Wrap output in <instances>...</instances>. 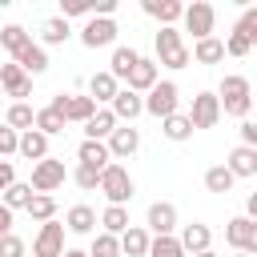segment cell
Returning a JSON list of instances; mask_svg holds the SVG:
<instances>
[{"mask_svg": "<svg viewBox=\"0 0 257 257\" xmlns=\"http://www.w3.org/2000/svg\"><path fill=\"white\" fill-rule=\"evenodd\" d=\"M197 257H217V253H213V249H205V253H197Z\"/></svg>", "mask_w": 257, "mask_h": 257, "instance_id": "cell-54", "label": "cell"}, {"mask_svg": "<svg viewBox=\"0 0 257 257\" xmlns=\"http://www.w3.org/2000/svg\"><path fill=\"white\" fill-rule=\"evenodd\" d=\"M64 177H68V173H64V161L44 157L40 165H32V181H28V185H32L36 193H52V189H60V185H64Z\"/></svg>", "mask_w": 257, "mask_h": 257, "instance_id": "cell-7", "label": "cell"}, {"mask_svg": "<svg viewBox=\"0 0 257 257\" xmlns=\"http://www.w3.org/2000/svg\"><path fill=\"white\" fill-rule=\"evenodd\" d=\"M100 193L108 197V205H128V201H133V193H137V185H133L128 169L112 161V165L100 173Z\"/></svg>", "mask_w": 257, "mask_h": 257, "instance_id": "cell-2", "label": "cell"}, {"mask_svg": "<svg viewBox=\"0 0 257 257\" xmlns=\"http://www.w3.org/2000/svg\"><path fill=\"white\" fill-rule=\"evenodd\" d=\"M28 217H32V221H40V225L56 221V197H52V193H36V197H32V205H28Z\"/></svg>", "mask_w": 257, "mask_h": 257, "instance_id": "cell-33", "label": "cell"}, {"mask_svg": "<svg viewBox=\"0 0 257 257\" xmlns=\"http://www.w3.org/2000/svg\"><path fill=\"white\" fill-rule=\"evenodd\" d=\"M20 157H28V161H44L48 157V137L40 133V128H28V133H20Z\"/></svg>", "mask_w": 257, "mask_h": 257, "instance_id": "cell-25", "label": "cell"}, {"mask_svg": "<svg viewBox=\"0 0 257 257\" xmlns=\"http://www.w3.org/2000/svg\"><path fill=\"white\" fill-rule=\"evenodd\" d=\"M68 36H72V28H68L64 16H48V20L40 24V40H44V44H64Z\"/></svg>", "mask_w": 257, "mask_h": 257, "instance_id": "cell-31", "label": "cell"}, {"mask_svg": "<svg viewBox=\"0 0 257 257\" xmlns=\"http://www.w3.org/2000/svg\"><path fill=\"white\" fill-rule=\"evenodd\" d=\"M68 120H76V124H88L92 116H96V100L92 96H68V112H64Z\"/></svg>", "mask_w": 257, "mask_h": 257, "instance_id": "cell-34", "label": "cell"}, {"mask_svg": "<svg viewBox=\"0 0 257 257\" xmlns=\"http://www.w3.org/2000/svg\"><path fill=\"white\" fill-rule=\"evenodd\" d=\"M64 225L60 221H48L40 225V233L32 237V257H64Z\"/></svg>", "mask_w": 257, "mask_h": 257, "instance_id": "cell-6", "label": "cell"}, {"mask_svg": "<svg viewBox=\"0 0 257 257\" xmlns=\"http://www.w3.org/2000/svg\"><path fill=\"white\" fill-rule=\"evenodd\" d=\"M4 124H8V128H16V133H28V128H36V108H32V104H24V100H12V108H8V116H4Z\"/></svg>", "mask_w": 257, "mask_h": 257, "instance_id": "cell-26", "label": "cell"}, {"mask_svg": "<svg viewBox=\"0 0 257 257\" xmlns=\"http://www.w3.org/2000/svg\"><path fill=\"white\" fill-rule=\"evenodd\" d=\"M80 44H84V48H108V44H116V20L92 16V20L80 28Z\"/></svg>", "mask_w": 257, "mask_h": 257, "instance_id": "cell-10", "label": "cell"}, {"mask_svg": "<svg viewBox=\"0 0 257 257\" xmlns=\"http://www.w3.org/2000/svg\"><path fill=\"white\" fill-rule=\"evenodd\" d=\"M189 120H193V128H213L221 120V96L217 92H197L193 108H189Z\"/></svg>", "mask_w": 257, "mask_h": 257, "instance_id": "cell-9", "label": "cell"}, {"mask_svg": "<svg viewBox=\"0 0 257 257\" xmlns=\"http://www.w3.org/2000/svg\"><path fill=\"white\" fill-rule=\"evenodd\" d=\"M149 257H185V245H181V237H153Z\"/></svg>", "mask_w": 257, "mask_h": 257, "instance_id": "cell-39", "label": "cell"}, {"mask_svg": "<svg viewBox=\"0 0 257 257\" xmlns=\"http://www.w3.org/2000/svg\"><path fill=\"white\" fill-rule=\"evenodd\" d=\"M233 181H237V177L229 173V165H213V169H205V189H209V193H221V197H225V193L233 189Z\"/></svg>", "mask_w": 257, "mask_h": 257, "instance_id": "cell-32", "label": "cell"}, {"mask_svg": "<svg viewBox=\"0 0 257 257\" xmlns=\"http://www.w3.org/2000/svg\"><path fill=\"white\" fill-rule=\"evenodd\" d=\"M12 185H16V169H12L8 161H0V193H8Z\"/></svg>", "mask_w": 257, "mask_h": 257, "instance_id": "cell-46", "label": "cell"}, {"mask_svg": "<svg viewBox=\"0 0 257 257\" xmlns=\"http://www.w3.org/2000/svg\"><path fill=\"white\" fill-rule=\"evenodd\" d=\"M28 44H32V36H28L20 24H4V28H0V48H8V52H12V60H16Z\"/></svg>", "mask_w": 257, "mask_h": 257, "instance_id": "cell-28", "label": "cell"}, {"mask_svg": "<svg viewBox=\"0 0 257 257\" xmlns=\"http://www.w3.org/2000/svg\"><path fill=\"white\" fill-rule=\"evenodd\" d=\"M217 96H221V112H225V116L245 120V116H249V108H253V88H249V80H245V76H237V72H229V76L221 80Z\"/></svg>", "mask_w": 257, "mask_h": 257, "instance_id": "cell-1", "label": "cell"}, {"mask_svg": "<svg viewBox=\"0 0 257 257\" xmlns=\"http://www.w3.org/2000/svg\"><path fill=\"white\" fill-rule=\"evenodd\" d=\"M48 108H56V112L64 116V112H68V92H60V96H52V104H48ZM64 120H68V116H64Z\"/></svg>", "mask_w": 257, "mask_h": 257, "instance_id": "cell-51", "label": "cell"}, {"mask_svg": "<svg viewBox=\"0 0 257 257\" xmlns=\"http://www.w3.org/2000/svg\"><path fill=\"white\" fill-rule=\"evenodd\" d=\"M189 60H193V52L185 48L181 32H177V28H161V32H157V64H165V68H185Z\"/></svg>", "mask_w": 257, "mask_h": 257, "instance_id": "cell-3", "label": "cell"}, {"mask_svg": "<svg viewBox=\"0 0 257 257\" xmlns=\"http://www.w3.org/2000/svg\"><path fill=\"white\" fill-rule=\"evenodd\" d=\"M0 84H4V92L8 96H16V100H24L28 92H32V76L12 60V64H0Z\"/></svg>", "mask_w": 257, "mask_h": 257, "instance_id": "cell-11", "label": "cell"}, {"mask_svg": "<svg viewBox=\"0 0 257 257\" xmlns=\"http://www.w3.org/2000/svg\"><path fill=\"white\" fill-rule=\"evenodd\" d=\"M8 233H12V209L0 201V237H8Z\"/></svg>", "mask_w": 257, "mask_h": 257, "instance_id": "cell-49", "label": "cell"}, {"mask_svg": "<svg viewBox=\"0 0 257 257\" xmlns=\"http://www.w3.org/2000/svg\"><path fill=\"white\" fill-rule=\"evenodd\" d=\"M229 173L233 177H257V149H249V145H237L233 153H229Z\"/></svg>", "mask_w": 257, "mask_h": 257, "instance_id": "cell-22", "label": "cell"}, {"mask_svg": "<svg viewBox=\"0 0 257 257\" xmlns=\"http://www.w3.org/2000/svg\"><path fill=\"white\" fill-rule=\"evenodd\" d=\"M72 181H76L80 189H100V169H92V165H80V161H76Z\"/></svg>", "mask_w": 257, "mask_h": 257, "instance_id": "cell-40", "label": "cell"}, {"mask_svg": "<svg viewBox=\"0 0 257 257\" xmlns=\"http://www.w3.org/2000/svg\"><path fill=\"white\" fill-rule=\"evenodd\" d=\"M12 153H20V133L0 124V157H12Z\"/></svg>", "mask_w": 257, "mask_h": 257, "instance_id": "cell-43", "label": "cell"}, {"mask_svg": "<svg viewBox=\"0 0 257 257\" xmlns=\"http://www.w3.org/2000/svg\"><path fill=\"white\" fill-rule=\"evenodd\" d=\"M128 225H133V221H128V209H124V205H108V209L100 213V233H112V237H120Z\"/></svg>", "mask_w": 257, "mask_h": 257, "instance_id": "cell-30", "label": "cell"}, {"mask_svg": "<svg viewBox=\"0 0 257 257\" xmlns=\"http://www.w3.org/2000/svg\"><path fill=\"white\" fill-rule=\"evenodd\" d=\"M76 161L80 165H92V169H108L112 165V153H108V145L104 141H80V149H76Z\"/></svg>", "mask_w": 257, "mask_h": 257, "instance_id": "cell-19", "label": "cell"}, {"mask_svg": "<svg viewBox=\"0 0 257 257\" xmlns=\"http://www.w3.org/2000/svg\"><path fill=\"white\" fill-rule=\"evenodd\" d=\"M104 145H108L112 161H128V157H133V153L141 149V133H137L133 124H120V128H116V133H112V137H108Z\"/></svg>", "mask_w": 257, "mask_h": 257, "instance_id": "cell-12", "label": "cell"}, {"mask_svg": "<svg viewBox=\"0 0 257 257\" xmlns=\"http://www.w3.org/2000/svg\"><path fill=\"white\" fill-rule=\"evenodd\" d=\"M88 257H120V237H112V233H96Z\"/></svg>", "mask_w": 257, "mask_h": 257, "instance_id": "cell-38", "label": "cell"}, {"mask_svg": "<svg viewBox=\"0 0 257 257\" xmlns=\"http://www.w3.org/2000/svg\"><path fill=\"white\" fill-rule=\"evenodd\" d=\"M116 92H120V84H116V76H112L108 68H104V72H92V80H88V96H92L96 104H112Z\"/></svg>", "mask_w": 257, "mask_h": 257, "instance_id": "cell-18", "label": "cell"}, {"mask_svg": "<svg viewBox=\"0 0 257 257\" xmlns=\"http://www.w3.org/2000/svg\"><path fill=\"white\" fill-rule=\"evenodd\" d=\"M241 145L257 149V120H245V124H241Z\"/></svg>", "mask_w": 257, "mask_h": 257, "instance_id": "cell-47", "label": "cell"}, {"mask_svg": "<svg viewBox=\"0 0 257 257\" xmlns=\"http://www.w3.org/2000/svg\"><path fill=\"white\" fill-rule=\"evenodd\" d=\"M233 32L249 36V44H253V40H257V8H245V12H241V20L233 24Z\"/></svg>", "mask_w": 257, "mask_h": 257, "instance_id": "cell-41", "label": "cell"}, {"mask_svg": "<svg viewBox=\"0 0 257 257\" xmlns=\"http://www.w3.org/2000/svg\"><path fill=\"white\" fill-rule=\"evenodd\" d=\"M0 96H4V84H0Z\"/></svg>", "mask_w": 257, "mask_h": 257, "instance_id": "cell-55", "label": "cell"}, {"mask_svg": "<svg viewBox=\"0 0 257 257\" xmlns=\"http://www.w3.org/2000/svg\"><path fill=\"white\" fill-rule=\"evenodd\" d=\"M249 36H241V32H229L225 36V56H249Z\"/></svg>", "mask_w": 257, "mask_h": 257, "instance_id": "cell-42", "label": "cell"}, {"mask_svg": "<svg viewBox=\"0 0 257 257\" xmlns=\"http://www.w3.org/2000/svg\"><path fill=\"white\" fill-rule=\"evenodd\" d=\"M141 64V52L137 48H128V44H116L112 48V60H108V72L116 76V80H124L128 84V76H133V68Z\"/></svg>", "mask_w": 257, "mask_h": 257, "instance_id": "cell-16", "label": "cell"}, {"mask_svg": "<svg viewBox=\"0 0 257 257\" xmlns=\"http://www.w3.org/2000/svg\"><path fill=\"white\" fill-rule=\"evenodd\" d=\"M128 88H133V92H153V88H157V60L141 56V64H137L133 76H128Z\"/></svg>", "mask_w": 257, "mask_h": 257, "instance_id": "cell-24", "label": "cell"}, {"mask_svg": "<svg viewBox=\"0 0 257 257\" xmlns=\"http://www.w3.org/2000/svg\"><path fill=\"white\" fill-rule=\"evenodd\" d=\"M177 104H181V88L173 80H157V88L145 96V112L157 116V120H169L177 112Z\"/></svg>", "mask_w": 257, "mask_h": 257, "instance_id": "cell-4", "label": "cell"}, {"mask_svg": "<svg viewBox=\"0 0 257 257\" xmlns=\"http://www.w3.org/2000/svg\"><path fill=\"white\" fill-rule=\"evenodd\" d=\"M92 12H96V16H104V20H112V12H116V0H92Z\"/></svg>", "mask_w": 257, "mask_h": 257, "instance_id": "cell-48", "label": "cell"}, {"mask_svg": "<svg viewBox=\"0 0 257 257\" xmlns=\"http://www.w3.org/2000/svg\"><path fill=\"white\" fill-rule=\"evenodd\" d=\"M92 12V0H60V16H88Z\"/></svg>", "mask_w": 257, "mask_h": 257, "instance_id": "cell-45", "label": "cell"}, {"mask_svg": "<svg viewBox=\"0 0 257 257\" xmlns=\"http://www.w3.org/2000/svg\"><path fill=\"white\" fill-rule=\"evenodd\" d=\"M141 8L153 20H161V28H173L177 20H185V4L181 0H141Z\"/></svg>", "mask_w": 257, "mask_h": 257, "instance_id": "cell-13", "label": "cell"}, {"mask_svg": "<svg viewBox=\"0 0 257 257\" xmlns=\"http://www.w3.org/2000/svg\"><path fill=\"white\" fill-rule=\"evenodd\" d=\"M145 225L153 237H177V205L169 201H153L149 213H145Z\"/></svg>", "mask_w": 257, "mask_h": 257, "instance_id": "cell-8", "label": "cell"}, {"mask_svg": "<svg viewBox=\"0 0 257 257\" xmlns=\"http://www.w3.org/2000/svg\"><path fill=\"white\" fill-rule=\"evenodd\" d=\"M181 245H185V253H205L209 245H213V229L205 225V221H193V225H181Z\"/></svg>", "mask_w": 257, "mask_h": 257, "instance_id": "cell-15", "label": "cell"}, {"mask_svg": "<svg viewBox=\"0 0 257 257\" xmlns=\"http://www.w3.org/2000/svg\"><path fill=\"white\" fill-rule=\"evenodd\" d=\"M108 108L116 112V120H120V124H133V120L145 112V96H141V92H133V88H120V92H116V100H112Z\"/></svg>", "mask_w": 257, "mask_h": 257, "instance_id": "cell-14", "label": "cell"}, {"mask_svg": "<svg viewBox=\"0 0 257 257\" xmlns=\"http://www.w3.org/2000/svg\"><path fill=\"white\" fill-rule=\"evenodd\" d=\"M149 245H153V237H149V229H141V225H128V229L120 233V253H124V257H149Z\"/></svg>", "mask_w": 257, "mask_h": 257, "instance_id": "cell-20", "label": "cell"}, {"mask_svg": "<svg viewBox=\"0 0 257 257\" xmlns=\"http://www.w3.org/2000/svg\"><path fill=\"white\" fill-rule=\"evenodd\" d=\"M249 225H253V221H249L245 213H241V217H229V221H225V241H229V245H233L237 253L245 249V237H249Z\"/></svg>", "mask_w": 257, "mask_h": 257, "instance_id": "cell-35", "label": "cell"}, {"mask_svg": "<svg viewBox=\"0 0 257 257\" xmlns=\"http://www.w3.org/2000/svg\"><path fill=\"white\" fill-rule=\"evenodd\" d=\"M16 64H20V68H24L28 76H40V72H48V48L32 40V44H28V48H24L20 56H16Z\"/></svg>", "mask_w": 257, "mask_h": 257, "instance_id": "cell-23", "label": "cell"}, {"mask_svg": "<svg viewBox=\"0 0 257 257\" xmlns=\"http://www.w3.org/2000/svg\"><path fill=\"white\" fill-rule=\"evenodd\" d=\"M253 48H257V40H253Z\"/></svg>", "mask_w": 257, "mask_h": 257, "instance_id": "cell-57", "label": "cell"}, {"mask_svg": "<svg viewBox=\"0 0 257 257\" xmlns=\"http://www.w3.org/2000/svg\"><path fill=\"white\" fill-rule=\"evenodd\" d=\"M237 257H249V253H237Z\"/></svg>", "mask_w": 257, "mask_h": 257, "instance_id": "cell-56", "label": "cell"}, {"mask_svg": "<svg viewBox=\"0 0 257 257\" xmlns=\"http://www.w3.org/2000/svg\"><path fill=\"white\" fill-rule=\"evenodd\" d=\"M64 116L56 112V108H36V128L44 133V137H56V133H64Z\"/></svg>", "mask_w": 257, "mask_h": 257, "instance_id": "cell-36", "label": "cell"}, {"mask_svg": "<svg viewBox=\"0 0 257 257\" xmlns=\"http://www.w3.org/2000/svg\"><path fill=\"white\" fill-rule=\"evenodd\" d=\"M241 253H249V257H257V221L249 225V237H245V249Z\"/></svg>", "mask_w": 257, "mask_h": 257, "instance_id": "cell-50", "label": "cell"}, {"mask_svg": "<svg viewBox=\"0 0 257 257\" xmlns=\"http://www.w3.org/2000/svg\"><path fill=\"white\" fill-rule=\"evenodd\" d=\"M64 229L76 233V237H88V233L96 229V213H92L88 205H72V209L64 213Z\"/></svg>", "mask_w": 257, "mask_h": 257, "instance_id": "cell-21", "label": "cell"}, {"mask_svg": "<svg viewBox=\"0 0 257 257\" xmlns=\"http://www.w3.org/2000/svg\"><path fill=\"white\" fill-rule=\"evenodd\" d=\"M161 133H165V141H189L197 128H193V120H189V112H173L169 120H161Z\"/></svg>", "mask_w": 257, "mask_h": 257, "instance_id": "cell-27", "label": "cell"}, {"mask_svg": "<svg viewBox=\"0 0 257 257\" xmlns=\"http://www.w3.org/2000/svg\"><path fill=\"white\" fill-rule=\"evenodd\" d=\"M217 24V8L209 0H193L185 4V32H193V40H209Z\"/></svg>", "mask_w": 257, "mask_h": 257, "instance_id": "cell-5", "label": "cell"}, {"mask_svg": "<svg viewBox=\"0 0 257 257\" xmlns=\"http://www.w3.org/2000/svg\"><path fill=\"white\" fill-rule=\"evenodd\" d=\"M64 257H88V253H84V249H68Z\"/></svg>", "mask_w": 257, "mask_h": 257, "instance_id": "cell-53", "label": "cell"}, {"mask_svg": "<svg viewBox=\"0 0 257 257\" xmlns=\"http://www.w3.org/2000/svg\"><path fill=\"white\" fill-rule=\"evenodd\" d=\"M193 60H197V64H221V60H225V40H217V36L197 40V44H193Z\"/></svg>", "mask_w": 257, "mask_h": 257, "instance_id": "cell-29", "label": "cell"}, {"mask_svg": "<svg viewBox=\"0 0 257 257\" xmlns=\"http://www.w3.org/2000/svg\"><path fill=\"white\" fill-rule=\"evenodd\" d=\"M0 257H28V249L16 233H8V237H0Z\"/></svg>", "mask_w": 257, "mask_h": 257, "instance_id": "cell-44", "label": "cell"}, {"mask_svg": "<svg viewBox=\"0 0 257 257\" xmlns=\"http://www.w3.org/2000/svg\"><path fill=\"white\" fill-rule=\"evenodd\" d=\"M245 217H249V221H257V193H249V197H245Z\"/></svg>", "mask_w": 257, "mask_h": 257, "instance_id": "cell-52", "label": "cell"}, {"mask_svg": "<svg viewBox=\"0 0 257 257\" xmlns=\"http://www.w3.org/2000/svg\"><path fill=\"white\" fill-rule=\"evenodd\" d=\"M32 197H36V189H32V185H24V181H16V185L4 193V205L16 213V209H28V205H32Z\"/></svg>", "mask_w": 257, "mask_h": 257, "instance_id": "cell-37", "label": "cell"}, {"mask_svg": "<svg viewBox=\"0 0 257 257\" xmlns=\"http://www.w3.org/2000/svg\"><path fill=\"white\" fill-rule=\"evenodd\" d=\"M116 128H120L116 112H112V108H96V116L84 124V141H108Z\"/></svg>", "mask_w": 257, "mask_h": 257, "instance_id": "cell-17", "label": "cell"}]
</instances>
